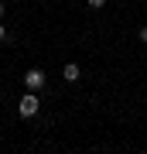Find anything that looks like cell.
I'll use <instances>...</instances> for the list:
<instances>
[{"label": "cell", "mask_w": 147, "mask_h": 154, "mask_svg": "<svg viewBox=\"0 0 147 154\" xmlns=\"http://www.w3.org/2000/svg\"><path fill=\"white\" fill-rule=\"evenodd\" d=\"M137 38H140V41L147 45V24H144V28H140V31H137Z\"/></svg>", "instance_id": "obj_5"}, {"label": "cell", "mask_w": 147, "mask_h": 154, "mask_svg": "<svg viewBox=\"0 0 147 154\" xmlns=\"http://www.w3.org/2000/svg\"><path fill=\"white\" fill-rule=\"evenodd\" d=\"M0 21H4V0H0Z\"/></svg>", "instance_id": "obj_7"}, {"label": "cell", "mask_w": 147, "mask_h": 154, "mask_svg": "<svg viewBox=\"0 0 147 154\" xmlns=\"http://www.w3.org/2000/svg\"><path fill=\"white\" fill-rule=\"evenodd\" d=\"M0 38H7V28H4V21H0Z\"/></svg>", "instance_id": "obj_6"}, {"label": "cell", "mask_w": 147, "mask_h": 154, "mask_svg": "<svg viewBox=\"0 0 147 154\" xmlns=\"http://www.w3.org/2000/svg\"><path fill=\"white\" fill-rule=\"evenodd\" d=\"M44 79H48V75H44L41 69H27V72H24V86H27V89H34V93L44 86Z\"/></svg>", "instance_id": "obj_2"}, {"label": "cell", "mask_w": 147, "mask_h": 154, "mask_svg": "<svg viewBox=\"0 0 147 154\" xmlns=\"http://www.w3.org/2000/svg\"><path fill=\"white\" fill-rule=\"evenodd\" d=\"M17 110H21V116H34L38 113V93L27 89V93L21 96V103H17Z\"/></svg>", "instance_id": "obj_1"}, {"label": "cell", "mask_w": 147, "mask_h": 154, "mask_svg": "<svg viewBox=\"0 0 147 154\" xmlns=\"http://www.w3.org/2000/svg\"><path fill=\"white\" fill-rule=\"evenodd\" d=\"M62 75H65V82H79V79H82V69L75 65V62H69V65L62 69Z\"/></svg>", "instance_id": "obj_3"}, {"label": "cell", "mask_w": 147, "mask_h": 154, "mask_svg": "<svg viewBox=\"0 0 147 154\" xmlns=\"http://www.w3.org/2000/svg\"><path fill=\"white\" fill-rule=\"evenodd\" d=\"M89 7H93V11H99V7H106V0H86Z\"/></svg>", "instance_id": "obj_4"}]
</instances>
